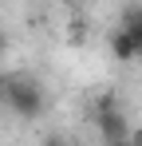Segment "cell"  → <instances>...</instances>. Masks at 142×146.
I'll return each instance as SVG.
<instances>
[{"label":"cell","mask_w":142,"mask_h":146,"mask_svg":"<svg viewBox=\"0 0 142 146\" xmlns=\"http://www.w3.org/2000/svg\"><path fill=\"white\" fill-rule=\"evenodd\" d=\"M118 24L130 32V40H134V55L142 59V4H126L122 16H118Z\"/></svg>","instance_id":"cell-4"},{"label":"cell","mask_w":142,"mask_h":146,"mask_svg":"<svg viewBox=\"0 0 142 146\" xmlns=\"http://www.w3.org/2000/svg\"><path fill=\"white\" fill-rule=\"evenodd\" d=\"M107 51H111V59H115V63H134V59H138V55H134V40H130V32H126L122 24L111 32Z\"/></svg>","instance_id":"cell-3"},{"label":"cell","mask_w":142,"mask_h":146,"mask_svg":"<svg viewBox=\"0 0 142 146\" xmlns=\"http://www.w3.org/2000/svg\"><path fill=\"white\" fill-rule=\"evenodd\" d=\"M4 107L20 119H36L44 111V91L28 79V75H8V87H4Z\"/></svg>","instance_id":"cell-1"},{"label":"cell","mask_w":142,"mask_h":146,"mask_svg":"<svg viewBox=\"0 0 142 146\" xmlns=\"http://www.w3.org/2000/svg\"><path fill=\"white\" fill-rule=\"evenodd\" d=\"M130 142H142V126H138V130H130Z\"/></svg>","instance_id":"cell-5"},{"label":"cell","mask_w":142,"mask_h":146,"mask_svg":"<svg viewBox=\"0 0 142 146\" xmlns=\"http://www.w3.org/2000/svg\"><path fill=\"white\" fill-rule=\"evenodd\" d=\"M0 55H4V36H0Z\"/></svg>","instance_id":"cell-6"},{"label":"cell","mask_w":142,"mask_h":146,"mask_svg":"<svg viewBox=\"0 0 142 146\" xmlns=\"http://www.w3.org/2000/svg\"><path fill=\"white\" fill-rule=\"evenodd\" d=\"M95 130H99V138L107 146H118V142H130V126L122 119V111L115 107V95H103L95 103Z\"/></svg>","instance_id":"cell-2"}]
</instances>
